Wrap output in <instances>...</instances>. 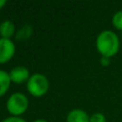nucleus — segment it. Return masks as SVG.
I'll return each instance as SVG.
<instances>
[{
	"label": "nucleus",
	"instance_id": "nucleus-4",
	"mask_svg": "<svg viewBox=\"0 0 122 122\" xmlns=\"http://www.w3.org/2000/svg\"><path fill=\"white\" fill-rule=\"evenodd\" d=\"M15 54V44L11 39L0 38V63L8 62Z\"/></svg>",
	"mask_w": 122,
	"mask_h": 122
},
{
	"label": "nucleus",
	"instance_id": "nucleus-9",
	"mask_svg": "<svg viewBox=\"0 0 122 122\" xmlns=\"http://www.w3.org/2000/svg\"><path fill=\"white\" fill-rule=\"evenodd\" d=\"M31 32H32L31 27H30V26H28V25H26V26H24V27L18 31V33L16 34V38L18 39V40L27 39V38H29V36H30Z\"/></svg>",
	"mask_w": 122,
	"mask_h": 122
},
{
	"label": "nucleus",
	"instance_id": "nucleus-14",
	"mask_svg": "<svg viewBox=\"0 0 122 122\" xmlns=\"http://www.w3.org/2000/svg\"><path fill=\"white\" fill-rule=\"evenodd\" d=\"M5 3H6V1H5V0H0V9H1L2 6H3Z\"/></svg>",
	"mask_w": 122,
	"mask_h": 122
},
{
	"label": "nucleus",
	"instance_id": "nucleus-11",
	"mask_svg": "<svg viewBox=\"0 0 122 122\" xmlns=\"http://www.w3.org/2000/svg\"><path fill=\"white\" fill-rule=\"evenodd\" d=\"M89 122H106V118L102 112H95L90 117Z\"/></svg>",
	"mask_w": 122,
	"mask_h": 122
},
{
	"label": "nucleus",
	"instance_id": "nucleus-2",
	"mask_svg": "<svg viewBox=\"0 0 122 122\" xmlns=\"http://www.w3.org/2000/svg\"><path fill=\"white\" fill-rule=\"evenodd\" d=\"M49 81L45 75L36 73L29 77L27 81V89L33 97H42L48 91Z\"/></svg>",
	"mask_w": 122,
	"mask_h": 122
},
{
	"label": "nucleus",
	"instance_id": "nucleus-13",
	"mask_svg": "<svg viewBox=\"0 0 122 122\" xmlns=\"http://www.w3.org/2000/svg\"><path fill=\"white\" fill-rule=\"evenodd\" d=\"M110 63V60H109V58H106V57H102L101 58V64L102 65H108Z\"/></svg>",
	"mask_w": 122,
	"mask_h": 122
},
{
	"label": "nucleus",
	"instance_id": "nucleus-15",
	"mask_svg": "<svg viewBox=\"0 0 122 122\" xmlns=\"http://www.w3.org/2000/svg\"><path fill=\"white\" fill-rule=\"evenodd\" d=\"M33 122H47V121L44 120V119H36V120H34Z\"/></svg>",
	"mask_w": 122,
	"mask_h": 122
},
{
	"label": "nucleus",
	"instance_id": "nucleus-1",
	"mask_svg": "<svg viewBox=\"0 0 122 122\" xmlns=\"http://www.w3.org/2000/svg\"><path fill=\"white\" fill-rule=\"evenodd\" d=\"M95 45L97 51L102 55V57L110 58L118 53L120 42L118 36L115 32L110 30H104L99 33L95 41Z\"/></svg>",
	"mask_w": 122,
	"mask_h": 122
},
{
	"label": "nucleus",
	"instance_id": "nucleus-5",
	"mask_svg": "<svg viewBox=\"0 0 122 122\" xmlns=\"http://www.w3.org/2000/svg\"><path fill=\"white\" fill-rule=\"evenodd\" d=\"M10 77H11V81L15 82V84H21V82L26 81V80L28 81L30 74L27 67L18 65V66H15L11 70Z\"/></svg>",
	"mask_w": 122,
	"mask_h": 122
},
{
	"label": "nucleus",
	"instance_id": "nucleus-10",
	"mask_svg": "<svg viewBox=\"0 0 122 122\" xmlns=\"http://www.w3.org/2000/svg\"><path fill=\"white\" fill-rule=\"evenodd\" d=\"M112 25L118 30H122V11H118L112 16Z\"/></svg>",
	"mask_w": 122,
	"mask_h": 122
},
{
	"label": "nucleus",
	"instance_id": "nucleus-6",
	"mask_svg": "<svg viewBox=\"0 0 122 122\" xmlns=\"http://www.w3.org/2000/svg\"><path fill=\"white\" fill-rule=\"evenodd\" d=\"M89 119L90 117L88 116V114L80 108L72 109L66 116L67 122H89Z\"/></svg>",
	"mask_w": 122,
	"mask_h": 122
},
{
	"label": "nucleus",
	"instance_id": "nucleus-12",
	"mask_svg": "<svg viewBox=\"0 0 122 122\" xmlns=\"http://www.w3.org/2000/svg\"><path fill=\"white\" fill-rule=\"evenodd\" d=\"M1 122H27L24 119L19 118V117H14V116H11V117H8V118L3 119Z\"/></svg>",
	"mask_w": 122,
	"mask_h": 122
},
{
	"label": "nucleus",
	"instance_id": "nucleus-7",
	"mask_svg": "<svg viewBox=\"0 0 122 122\" xmlns=\"http://www.w3.org/2000/svg\"><path fill=\"white\" fill-rule=\"evenodd\" d=\"M15 31V25L11 20H3L0 24V34L1 38L10 39L14 34Z\"/></svg>",
	"mask_w": 122,
	"mask_h": 122
},
{
	"label": "nucleus",
	"instance_id": "nucleus-3",
	"mask_svg": "<svg viewBox=\"0 0 122 122\" xmlns=\"http://www.w3.org/2000/svg\"><path fill=\"white\" fill-rule=\"evenodd\" d=\"M28 97L21 92H15L9 97L6 101V109L12 116L18 117L27 110Z\"/></svg>",
	"mask_w": 122,
	"mask_h": 122
},
{
	"label": "nucleus",
	"instance_id": "nucleus-8",
	"mask_svg": "<svg viewBox=\"0 0 122 122\" xmlns=\"http://www.w3.org/2000/svg\"><path fill=\"white\" fill-rule=\"evenodd\" d=\"M10 84H11L10 73L3 71V70H0V97H2L9 90Z\"/></svg>",
	"mask_w": 122,
	"mask_h": 122
}]
</instances>
